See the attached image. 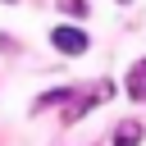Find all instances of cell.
Returning <instances> with one entry per match:
<instances>
[{"label": "cell", "instance_id": "1", "mask_svg": "<svg viewBox=\"0 0 146 146\" xmlns=\"http://www.w3.org/2000/svg\"><path fill=\"white\" fill-rule=\"evenodd\" d=\"M50 41H55L59 55H82V50H87V32H78V27H55Z\"/></svg>", "mask_w": 146, "mask_h": 146}, {"label": "cell", "instance_id": "2", "mask_svg": "<svg viewBox=\"0 0 146 146\" xmlns=\"http://www.w3.org/2000/svg\"><path fill=\"white\" fill-rule=\"evenodd\" d=\"M114 146H141V123H137V119L119 123V128H114Z\"/></svg>", "mask_w": 146, "mask_h": 146}, {"label": "cell", "instance_id": "3", "mask_svg": "<svg viewBox=\"0 0 146 146\" xmlns=\"http://www.w3.org/2000/svg\"><path fill=\"white\" fill-rule=\"evenodd\" d=\"M128 96H132V100H146V59L132 64V73H128Z\"/></svg>", "mask_w": 146, "mask_h": 146}, {"label": "cell", "instance_id": "4", "mask_svg": "<svg viewBox=\"0 0 146 146\" xmlns=\"http://www.w3.org/2000/svg\"><path fill=\"white\" fill-rule=\"evenodd\" d=\"M55 5H59V9H64V14H78V18H82V14H87V0H55Z\"/></svg>", "mask_w": 146, "mask_h": 146}, {"label": "cell", "instance_id": "5", "mask_svg": "<svg viewBox=\"0 0 146 146\" xmlns=\"http://www.w3.org/2000/svg\"><path fill=\"white\" fill-rule=\"evenodd\" d=\"M123 5H128V0H123Z\"/></svg>", "mask_w": 146, "mask_h": 146}]
</instances>
